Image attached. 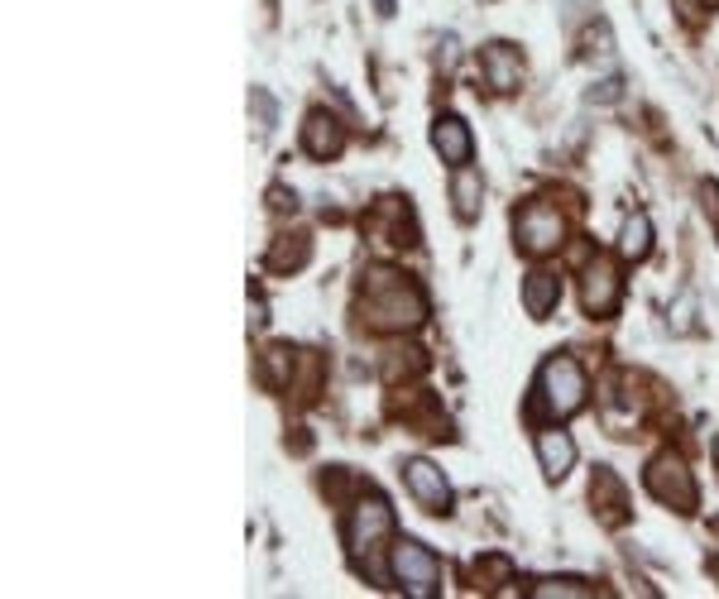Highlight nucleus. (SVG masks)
I'll return each mask as SVG.
<instances>
[{
  "label": "nucleus",
  "mask_w": 719,
  "mask_h": 599,
  "mask_svg": "<svg viewBox=\"0 0 719 599\" xmlns=\"http://www.w3.org/2000/svg\"><path fill=\"white\" fill-rule=\"evenodd\" d=\"M431 149L441 154V163L465 168V163L475 159V135H471V125H465L461 115H441L437 125H431Z\"/></svg>",
  "instance_id": "obj_12"
},
{
  "label": "nucleus",
  "mask_w": 719,
  "mask_h": 599,
  "mask_svg": "<svg viewBox=\"0 0 719 599\" xmlns=\"http://www.w3.org/2000/svg\"><path fill=\"white\" fill-rule=\"evenodd\" d=\"M647 249H653V221L643 211H633L619 231V255L629 264H638V259H647Z\"/></svg>",
  "instance_id": "obj_20"
},
{
  "label": "nucleus",
  "mask_w": 719,
  "mask_h": 599,
  "mask_svg": "<svg viewBox=\"0 0 719 599\" xmlns=\"http://www.w3.org/2000/svg\"><path fill=\"white\" fill-rule=\"evenodd\" d=\"M303 149L312 154V159H336V154L345 149V125L336 115H327V111H312L307 120H303Z\"/></svg>",
  "instance_id": "obj_13"
},
{
  "label": "nucleus",
  "mask_w": 719,
  "mask_h": 599,
  "mask_svg": "<svg viewBox=\"0 0 719 599\" xmlns=\"http://www.w3.org/2000/svg\"><path fill=\"white\" fill-rule=\"evenodd\" d=\"M365 235L379 240V245H393V249L417 245V221H413L407 197H379L375 211L365 216Z\"/></svg>",
  "instance_id": "obj_8"
},
{
  "label": "nucleus",
  "mask_w": 719,
  "mask_h": 599,
  "mask_svg": "<svg viewBox=\"0 0 719 599\" xmlns=\"http://www.w3.org/2000/svg\"><path fill=\"white\" fill-rule=\"evenodd\" d=\"M479 197H485V178H479L471 163L455 168V178H451V201H455V216H461V221H475V216H479Z\"/></svg>",
  "instance_id": "obj_19"
},
{
  "label": "nucleus",
  "mask_w": 719,
  "mask_h": 599,
  "mask_svg": "<svg viewBox=\"0 0 719 599\" xmlns=\"http://www.w3.org/2000/svg\"><path fill=\"white\" fill-rule=\"evenodd\" d=\"M479 72H485V87L495 96L519 91L523 82V53L513 44H485L479 48Z\"/></svg>",
  "instance_id": "obj_10"
},
{
  "label": "nucleus",
  "mask_w": 719,
  "mask_h": 599,
  "mask_svg": "<svg viewBox=\"0 0 719 599\" xmlns=\"http://www.w3.org/2000/svg\"><path fill=\"white\" fill-rule=\"evenodd\" d=\"M471 580H475L479 595L499 590V585L513 580V561H509V557H485V561H475V566H471Z\"/></svg>",
  "instance_id": "obj_22"
},
{
  "label": "nucleus",
  "mask_w": 719,
  "mask_h": 599,
  "mask_svg": "<svg viewBox=\"0 0 719 599\" xmlns=\"http://www.w3.org/2000/svg\"><path fill=\"white\" fill-rule=\"evenodd\" d=\"M403 485H407V494L417 499V509L437 513V518H447V513H451V485H447V475H441L431 461H423V455L403 461Z\"/></svg>",
  "instance_id": "obj_9"
},
{
  "label": "nucleus",
  "mask_w": 719,
  "mask_h": 599,
  "mask_svg": "<svg viewBox=\"0 0 719 599\" xmlns=\"http://www.w3.org/2000/svg\"><path fill=\"white\" fill-rule=\"evenodd\" d=\"M249 115H255V130L259 135H269L273 125H279V101H273L264 87H249Z\"/></svg>",
  "instance_id": "obj_24"
},
{
  "label": "nucleus",
  "mask_w": 719,
  "mask_h": 599,
  "mask_svg": "<svg viewBox=\"0 0 719 599\" xmlns=\"http://www.w3.org/2000/svg\"><path fill=\"white\" fill-rule=\"evenodd\" d=\"M643 485L647 494L657 503H667V509H677L681 518H691L695 503H700V489H695V475L686 470V461H681L677 451H657L653 461H647L643 470Z\"/></svg>",
  "instance_id": "obj_4"
},
{
  "label": "nucleus",
  "mask_w": 719,
  "mask_h": 599,
  "mask_svg": "<svg viewBox=\"0 0 719 599\" xmlns=\"http://www.w3.org/2000/svg\"><path fill=\"white\" fill-rule=\"evenodd\" d=\"M293 365H297V351H288V345H264L259 351V383L273 393H283L288 383H293Z\"/></svg>",
  "instance_id": "obj_18"
},
{
  "label": "nucleus",
  "mask_w": 719,
  "mask_h": 599,
  "mask_svg": "<svg viewBox=\"0 0 719 599\" xmlns=\"http://www.w3.org/2000/svg\"><path fill=\"white\" fill-rule=\"evenodd\" d=\"M537 399L533 407H543L561 423V417H575L585 407V393H590V383H585V369L575 365L571 355H551L543 359V369H537Z\"/></svg>",
  "instance_id": "obj_2"
},
{
  "label": "nucleus",
  "mask_w": 719,
  "mask_h": 599,
  "mask_svg": "<svg viewBox=\"0 0 719 599\" xmlns=\"http://www.w3.org/2000/svg\"><path fill=\"white\" fill-rule=\"evenodd\" d=\"M393 537V509L383 494H360V503L351 509V518H345V547H351L355 566L369 571V557L379 551V542H389Z\"/></svg>",
  "instance_id": "obj_3"
},
{
  "label": "nucleus",
  "mask_w": 719,
  "mask_h": 599,
  "mask_svg": "<svg viewBox=\"0 0 719 599\" xmlns=\"http://www.w3.org/2000/svg\"><path fill=\"white\" fill-rule=\"evenodd\" d=\"M557 303H561V279H557V273H547V269H533V273H527V283H523V307H527V317L543 321Z\"/></svg>",
  "instance_id": "obj_16"
},
{
  "label": "nucleus",
  "mask_w": 719,
  "mask_h": 599,
  "mask_svg": "<svg viewBox=\"0 0 719 599\" xmlns=\"http://www.w3.org/2000/svg\"><path fill=\"white\" fill-rule=\"evenodd\" d=\"M269 207L273 211H293L297 197H293V192H283V187H269Z\"/></svg>",
  "instance_id": "obj_27"
},
{
  "label": "nucleus",
  "mask_w": 719,
  "mask_h": 599,
  "mask_svg": "<svg viewBox=\"0 0 719 599\" xmlns=\"http://www.w3.org/2000/svg\"><path fill=\"white\" fill-rule=\"evenodd\" d=\"M715 5H719V0H705V10H715Z\"/></svg>",
  "instance_id": "obj_31"
},
{
  "label": "nucleus",
  "mask_w": 719,
  "mask_h": 599,
  "mask_svg": "<svg viewBox=\"0 0 719 599\" xmlns=\"http://www.w3.org/2000/svg\"><path fill=\"white\" fill-rule=\"evenodd\" d=\"M360 321L369 331H417L427 321V293L407 279L403 269H389V264H375L365 269V283H360Z\"/></svg>",
  "instance_id": "obj_1"
},
{
  "label": "nucleus",
  "mask_w": 719,
  "mask_h": 599,
  "mask_svg": "<svg viewBox=\"0 0 719 599\" xmlns=\"http://www.w3.org/2000/svg\"><path fill=\"white\" fill-rule=\"evenodd\" d=\"M393 413H399L403 417V423H417V427H427V437H451V431H447V413H441V407H437V399H427V393H423V399H417L413 407H393Z\"/></svg>",
  "instance_id": "obj_21"
},
{
  "label": "nucleus",
  "mask_w": 719,
  "mask_h": 599,
  "mask_svg": "<svg viewBox=\"0 0 719 599\" xmlns=\"http://www.w3.org/2000/svg\"><path fill=\"white\" fill-rule=\"evenodd\" d=\"M389 571H393V585L413 599H431L441 590V561L437 551L413 542V537H399L393 542V557H389Z\"/></svg>",
  "instance_id": "obj_5"
},
{
  "label": "nucleus",
  "mask_w": 719,
  "mask_h": 599,
  "mask_svg": "<svg viewBox=\"0 0 719 599\" xmlns=\"http://www.w3.org/2000/svg\"><path fill=\"white\" fill-rule=\"evenodd\" d=\"M307 259H312V240L303 231H293V235H279L269 245V255H264V269H273V273H297V269H307Z\"/></svg>",
  "instance_id": "obj_15"
},
{
  "label": "nucleus",
  "mask_w": 719,
  "mask_h": 599,
  "mask_svg": "<svg viewBox=\"0 0 719 599\" xmlns=\"http://www.w3.org/2000/svg\"><path fill=\"white\" fill-rule=\"evenodd\" d=\"M590 503H595V518L605 527H623V518H629V489H623V479L609 465H595Z\"/></svg>",
  "instance_id": "obj_11"
},
{
  "label": "nucleus",
  "mask_w": 719,
  "mask_h": 599,
  "mask_svg": "<svg viewBox=\"0 0 719 599\" xmlns=\"http://www.w3.org/2000/svg\"><path fill=\"white\" fill-rule=\"evenodd\" d=\"M595 590L585 580H571V575H561V580H537L533 585V599H590Z\"/></svg>",
  "instance_id": "obj_23"
},
{
  "label": "nucleus",
  "mask_w": 719,
  "mask_h": 599,
  "mask_svg": "<svg viewBox=\"0 0 719 599\" xmlns=\"http://www.w3.org/2000/svg\"><path fill=\"white\" fill-rule=\"evenodd\" d=\"M427 365L431 359L423 355V351H413V345H393V351H383L379 355V375H383V383H407V379H423L427 375Z\"/></svg>",
  "instance_id": "obj_17"
},
{
  "label": "nucleus",
  "mask_w": 719,
  "mask_h": 599,
  "mask_svg": "<svg viewBox=\"0 0 719 599\" xmlns=\"http://www.w3.org/2000/svg\"><path fill=\"white\" fill-rule=\"evenodd\" d=\"M375 5H379V15H383V20L393 15V0H375Z\"/></svg>",
  "instance_id": "obj_29"
},
{
  "label": "nucleus",
  "mask_w": 719,
  "mask_h": 599,
  "mask_svg": "<svg viewBox=\"0 0 719 599\" xmlns=\"http://www.w3.org/2000/svg\"><path fill=\"white\" fill-rule=\"evenodd\" d=\"M513 240H519L523 255H551V249L566 240V221L551 201H527V207L513 216Z\"/></svg>",
  "instance_id": "obj_6"
},
{
  "label": "nucleus",
  "mask_w": 719,
  "mask_h": 599,
  "mask_svg": "<svg viewBox=\"0 0 719 599\" xmlns=\"http://www.w3.org/2000/svg\"><path fill=\"white\" fill-rule=\"evenodd\" d=\"M700 192H705V207L715 211V235H719V187H715V183H705Z\"/></svg>",
  "instance_id": "obj_28"
},
{
  "label": "nucleus",
  "mask_w": 719,
  "mask_h": 599,
  "mask_svg": "<svg viewBox=\"0 0 719 599\" xmlns=\"http://www.w3.org/2000/svg\"><path fill=\"white\" fill-rule=\"evenodd\" d=\"M710 451H715V465H719V437H715V447H710Z\"/></svg>",
  "instance_id": "obj_30"
},
{
  "label": "nucleus",
  "mask_w": 719,
  "mask_h": 599,
  "mask_svg": "<svg viewBox=\"0 0 719 599\" xmlns=\"http://www.w3.org/2000/svg\"><path fill=\"white\" fill-rule=\"evenodd\" d=\"M537 461H543V475H547V479H566L571 465H575V441H571V431H561V427L537 431Z\"/></svg>",
  "instance_id": "obj_14"
},
{
  "label": "nucleus",
  "mask_w": 719,
  "mask_h": 599,
  "mask_svg": "<svg viewBox=\"0 0 719 599\" xmlns=\"http://www.w3.org/2000/svg\"><path fill=\"white\" fill-rule=\"evenodd\" d=\"M671 327H677V331H691V327H695V297H691V293H681V297H677V311H671Z\"/></svg>",
  "instance_id": "obj_25"
},
{
  "label": "nucleus",
  "mask_w": 719,
  "mask_h": 599,
  "mask_svg": "<svg viewBox=\"0 0 719 599\" xmlns=\"http://www.w3.org/2000/svg\"><path fill=\"white\" fill-rule=\"evenodd\" d=\"M619 297H623V279H619V259L609 255H595L581 273V307L590 317H614L619 311Z\"/></svg>",
  "instance_id": "obj_7"
},
{
  "label": "nucleus",
  "mask_w": 719,
  "mask_h": 599,
  "mask_svg": "<svg viewBox=\"0 0 719 599\" xmlns=\"http://www.w3.org/2000/svg\"><path fill=\"white\" fill-rule=\"evenodd\" d=\"M619 96H623V82H619V77H605L599 87H590V106H595V101L609 106V101H619Z\"/></svg>",
  "instance_id": "obj_26"
}]
</instances>
